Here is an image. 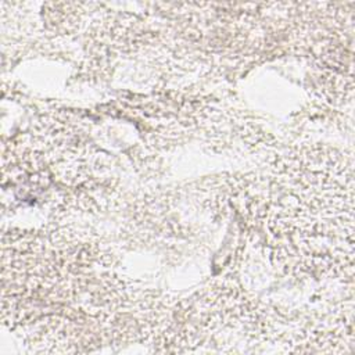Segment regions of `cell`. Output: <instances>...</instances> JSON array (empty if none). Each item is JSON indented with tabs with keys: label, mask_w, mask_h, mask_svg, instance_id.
<instances>
[{
	"label": "cell",
	"mask_w": 355,
	"mask_h": 355,
	"mask_svg": "<svg viewBox=\"0 0 355 355\" xmlns=\"http://www.w3.org/2000/svg\"><path fill=\"white\" fill-rule=\"evenodd\" d=\"M276 182L270 230L279 255L297 268L338 270L352 261V168L333 166L331 155H312Z\"/></svg>",
	"instance_id": "6da1fadb"
}]
</instances>
